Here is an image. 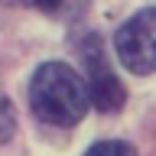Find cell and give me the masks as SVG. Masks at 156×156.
Returning a JSON list of instances; mask_svg holds the SVG:
<instances>
[{
    "label": "cell",
    "instance_id": "6da1fadb",
    "mask_svg": "<svg viewBox=\"0 0 156 156\" xmlns=\"http://www.w3.org/2000/svg\"><path fill=\"white\" fill-rule=\"evenodd\" d=\"M91 104V91L65 62H46L29 81V107L52 127H75Z\"/></svg>",
    "mask_w": 156,
    "mask_h": 156
},
{
    "label": "cell",
    "instance_id": "7a4b0ae2",
    "mask_svg": "<svg viewBox=\"0 0 156 156\" xmlns=\"http://www.w3.org/2000/svg\"><path fill=\"white\" fill-rule=\"evenodd\" d=\"M117 55L136 75L156 72V7L140 10L117 29Z\"/></svg>",
    "mask_w": 156,
    "mask_h": 156
},
{
    "label": "cell",
    "instance_id": "3957f363",
    "mask_svg": "<svg viewBox=\"0 0 156 156\" xmlns=\"http://www.w3.org/2000/svg\"><path fill=\"white\" fill-rule=\"evenodd\" d=\"M81 58H85V68H88L91 104H94L98 111H104V114L120 111L124 101H127V94H124L120 78L114 75V68H111V62H107L101 42H98V39H85V46H81Z\"/></svg>",
    "mask_w": 156,
    "mask_h": 156
},
{
    "label": "cell",
    "instance_id": "277c9868",
    "mask_svg": "<svg viewBox=\"0 0 156 156\" xmlns=\"http://www.w3.org/2000/svg\"><path fill=\"white\" fill-rule=\"evenodd\" d=\"M85 156H136V150L130 143H124V140H101Z\"/></svg>",
    "mask_w": 156,
    "mask_h": 156
},
{
    "label": "cell",
    "instance_id": "5b68a950",
    "mask_svg": "<svg viewBox=\"0 0 156 156\" xmlns=\"http://www.w3.org/2000/svg\"><path fill=\"white\" fill-rule=\"evenodd\" d=\"M13 130H16V111L10 104V98L0 94V143H7L13 136Z\"/></svg>",
    "mask_w": 156,
    "mask_h": 156
},
{
    "label": "cell",
    "instance_id": "8992f818",
    "mask_svg": "<svg viewBox=\"0 0 156 156\" xmlns=\"http://www.w3.org/2000/svg\"><path fill=\"white\" fill-rule=\"evenodd\" d=\"M7 7H26V10H39V13H58L65 7V0H3Z\"/></svg>",
    "mask_w": 156,
    "mask_h": 156
}]
</instances>
